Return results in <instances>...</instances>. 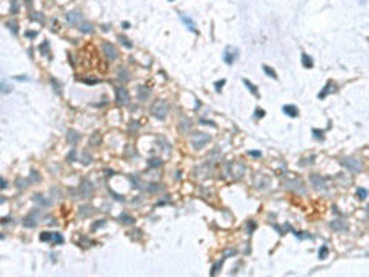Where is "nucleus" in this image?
<instances>
[{
	"label": "nucleus",
	"mask_w": 369,
	"mask_h": 277,
	"mask_svg": "<svg viewBox=\"0 0 369 277\" xmlns=\"http://www.w3.org/2000/svg\"><path fill=\"white\" fill-rule=\"evenodd\" d=\"M168 111H169V106H168V103H166V100H155L154 103L151 105V113L155 115L157 119H160V120H163L165 117H166V114H168Z\"/></svg>",
	"instance_id": "nucleus-1"
},
{
	"label": "nucleus",
	"mask_w": 369,
	"mask_h": 277,
	"mask_svg": "<svg viewBox=\"0 0 369 277\" xmlns=\"http://www.w3.org/2000/svg\"><path fill=\"white\" fill-rule=\"evenodd\" d=\"M169 2H174V0H169Z\"/></svg>",
	"instance_id": "nucleus-35"
},
{
	"label": "nucleus",
	"mask_w": 369,
	"mask_h": 277,
	"mask_svg": "<svg viewBox=\"0 0 369 277\" xmlns=\"http://www.w3.org/2000/svg\"><path fill=\"white\" fill-rule=\"evenodd\" d=\"M8 91H9V88H8L6 82L3 80V82H2V92H3V94H5V92H8Z\"/></svg>",
	"instance_id": "nucleus-29"
},
{
	"label": "nucleus",
	"mask_w": 369,
	"mask_h": 277,
	"mask_svg": "<svg viewBox=\"0 0 369 277\" xmlns=\"http://www.w3.org/2000/svg\"><path fill=\"white\" fill-rule=\"evenodd\" d=\"M302 62H303L304 68H312V65H314V63H312V57L308 56V54H304V52L302 54Z\"/></svg>",
	"instance_id": "nucleus-12"
},
{
	"label": "nucleus",
	"mask_w": 369,
	"mask_h": 277,
	"mask_svg": "<svg viewBox=\"0 0 369 277\" xmlns=\"http://www.w3.org/2000/svg\"><path fill=\"white\" fill-rule=\"evenodd\" d=\"M243 83H245V86L248 88L249 91H251V94L252 96H255V97H260V94H258V89L255 88V85L254 83H251V82L248 80V79H243Z\"/></svg>",
	"instance_id": "nucleus-11"
},
{
	"label": "nucleus",
	"mask_w": 369,
	"mask_h": 277,
	"mask_svg": "<svg viewBox=\"0 0 369 277\" xmlns=\"http://www.w3.org/2000/svg\"><path fill=\"white\" fill-rule=\"evenodd\" d=\"M115 99L119 105H128L129 103V94H128V89L123 88V86H117L115 88Z\"/></svg>",
	"instance_id": "nucleus-3"
},
{
	"label": "nucleus",
	"mask_w": 369,
	"mask_h": 277,
	"mask_svg": "<svg viewBox=\"0 0 369 277\" xmlns=\"http://www.w3.org/2000/svg\"><path fill=\"white\" fill-rule=\"evenodd\" d=\"M201 125H212V126H214V122H208V120H201Z\"/></svg>",
	"instance_id": "nucleus-33"
},
{
	"label": "nucleus",
	"mask_w": 369,
	"mask_h": 277,
	"mask_svg": "<svg viewBox=\"0 0 369 277\" xmlns=\"http://www.w3.org/2000/svg\"><path fill=\"white\" fill-rule=\"evenodd\" d=\"M226 83V80L225 79H221V80H219V82H215V91L217 92H220L221 91V88H223V85Z\"/></svg>",
	"instance_id": "nucleus-19"
},
{
	"label": "nucleus",
	"mask_w": 369,
	"mask_h": 277,
	"mask_svg": "<svg viewBox=\"0 0 369 277\" xmlns=\"http://www.w3.org/2000/svg\"><path fill=\"white\" fill-rule=\"evenodd\" d=\"M120 219H122V220H125V223H132V222H134V219H132L131 216H128L126 212H123V214L120 216Z\"/></svg>",
	"instance_id": "nucleus-20"
},
{
	"label": "nucleus",
	"mask_w": 369,
	"mask_h": 277,
	"mask_svg": "<svg viewBox=\"0 0 369 277\" xmlns=\"http://www.w3.org/2000/svg\"><path fill=\"white\" fill-rule=\"evenodd\" d=\"M342 163L346 166L349 171H352V173H358V171H361V163L358 162L357 159H351V157H346V159H343L342 160Z\"/></svg>",
	"instance_id": "nucleus-4"
},
{
	"label": "nucleus",
	"mask_w": 369,
	"mask_h": 277,
	"mask_svg": "<svg viewBox=\"0 0 369 277\" xmlns=\"http://www.w3.org/2000/svg\"><path fill=\"white\" fill-rule=\"evenodd\" d=\"M282 111L286 115H289V117H297L298 115V108L295 105H284L282 108Z\"/></svg>",
	"instance_id": "nucleus-9"
},
{
	"label": "nucleus",
	"mask_w": 369,
	"mask_h": 277,
	"mask_svg": "<svg viewBox=\"0 0 369 277\" xmlns=\"http://www.w3.org/2000/svg\"><path fill=\"white\" fill-rule=\"evenodd\" d=\"M103 52H105V56H106L108 60H115L117 57H119V52H117L115 46L111 45L109 42H105V43H103Z\"/></svg>",
	"instance_id": "nucleus-5"
},
{
	"label": "nucleus",
	"mask_w": 369,
	"mask_h": 277,
	"mask_svg": "<svg viewBox=\"0 0 369 277\" xmlns=\"http://www.w3.org/2000/svg\"><path fill=\"white\" fill-rule=\"evenodd\" d=\"M122 26H123V28H129L131 25H129V22H123V23H122Z\"/></svg>",
	"instance_id": "nucleus-34"
},
{
	"label": "nucleus",
	"mask_w": 369,
	"mask_h": 277,
	"mask_svg": "<svg viewBox=\"0 0 369 277\" xmlns=\"http://www.w3.org/2000/svg\"><path fill=\"white\" fill-rule=\"evenodd\" d=\"M66 20H68V23H69V25H77V23L82 20V12H78V11H71V12H68V14H66Z\"/></svg>",
	"instance_id": "nucleus-8"
},
{
	"label": "nucleus",
	"mask_w": 369,
	"mask_h": 277,
	"mask_svg": "<svg viewBox=\"0 0 369 277\" xmlns=\"http://www.w3.org/2000/svg\"><path fill=\"white\" fill-rule=\"evenodd\" d=\"M119 38H120V42H122V43H123V45H125L126 48H132V43H131V42H129V40H128V38H126V36H120Z\"/></svg>",
	"instance_id": "nucleus-18"
},
{
	"label": "nucleus",
	"mask_w": 369,
	"mask_h": 277,
	"mask_svg": "<svg viewBox=\"0 0 369 277\" xmlns=\"http://www.w3.org/2000/svg\"><path fill=\"white\" fill-rule=\"evenodd\" d=\"M223 262H225V259H221L217 265H214V268H212V274H217V273H219V268H220L221 265H223Z\"/></svg>",
	"instance_id": "nucleus-23"
},
{
	"label": "nucleus",
	"mask_w": 369,
	"mask_h": 277,
	"mask_svg": "<svg viewBox=\"0 0 369 277\" xmlns=\"http://www.w3.org/2000/svg\"><path fill=\"white\" fill-rule=\"evenodd\" d=\"M332 86H334V85L331 83V82H329V83L323 88V91H322V92H318V99H324V97H326V96L329 94V92H331V91L334 89Z\"/></svg>",
	"instance_id": "nucleus-13"
},
{
	"label": "nucleus",
	"mask_w": 369,
	"mask_h": 277,
	"mask_svg": "<svg viewBox=\"0 0 369 277\" xmlns=\"http://www.w3.org/2000/svg\"><path fill=\"white\" fill-rule=\"evenodd\" d=\"M16 80H19V82H23V80H29L26 76H19V77H14Z\"/></svg>",
	"instance_id": "nucleus-30"
},
{
	"label": "nucleus",
	"mask_w": 369,
	"mask_h": 277,
	"mask_svg": "<svg viewBox=\"0 0 369 277\" xmlns=\"http://www.w3.org/2000/svg\"><path fill=\"white\" fill-rule=\"evenodd\" d=\"M160 163H161V162H160L159 159H151V162H149L151 166H157V165H160Z\"/></svg>",
	"instance_id": "nucleus-28"
},
{
	"label": "nucleus",
	"mask_w": 369,
	"mask_h": 277,
	"mask_svg": "<svg viewBox=\"0 0 369 277\" xmlns=\"http://www.w3.org/2000/svg\"><path fill=\"white\" fill-rule=\"evenodd\" d=\"M223 62L226 65H232V63L238 59V49L234 46H226L223 49Z\"/></svg>",
	"instance_id": "nucleus-2"
},
{
	"label": "nucleus",
	"mask_w": 369,
	"mask_h": 277,
	"mask_svg": "<svg viewBox=\"0 0 369 277\" xmlns=\"http://www.w3.org/2000/svg\"><path fill=\"white\" fill-rule=\"evenodd\" d=\"M80 192H82V197H91V194H92V186H91V183L89 182H83L82 183V186H80Z\"/></svg>",
	"instance_id": "nucleus-10"
},
{
	"label": "nucleus",
	"mask_w": 369,
	"mask_h": 277,
	"mask_svg": "<svg viewBox=\"0 0 369 277\" xmlns=\"http://www.w3.org/2000/svg\"><path fill=\"white\" fill-rule=\"evenodd\" d=\"M8 26L11 28V31H14V34L17 36V23H16V22H9V23H8Z\"/></svg>",
	"instance_id": "nucleus-26"
},
{
	"label": "nucleus",
	"mask_w": 369,
	"mask_h": 277,
	"mask_svg": "<svg viewBox=\"0 0 369 277\" xmlns=\"http://www.w3.org/2000/svg\"><path fill=\"white\" fill-rule=\"evenodd\" d=\"M52 240H54V243H63V237L58 232H52Z\"/></svg>",
	"instance_id": "nucleus-17"
},
{
	"label": "nucleus",
	"mask_w": 369,
	"mask_h": 277,
	"mask_svg": "<svg viewBox=\"0 0 369 277\" xmlns=\"http://www.w3.org/2000/svg\"><path fill=\"white\" fill-rule=\"evenodd\" d=\"M263 115H265V113H263V109H262V108H257V109H255V117L262 119Z\"/></svg>",
	"instance_id": "nucleus-27"
},
{
	"label": "nucleus",
	"mask_w": 369,
	"mask_h": 277,
	"mask_svg": "<svg viewBox=\"0 0 369 277\" xmlns=\"http://www.w3.org/2000/svg\"><path fill=\"white\" fill-rule=\"evenodd\" d=\"M357 194L360 196V199L363 200V199H366V196H368V191L366 189H363V188H357Z\"/></svg>",
	"instance_id": "nucleus-21"
},
{
	"label": "nucleus",
	"mask_w": 369,
	"mask_h": 277,
	"mask_svg": "<svg viewBox=\"0 0 369 277\" xmlns=\"http://www.w3.org/2000/svg\"><path fill=\"white\" fill-rule=\"evenodd\" d=\"M119 79H120V80H125V82L129 80V76H128V71H126V69H119Z\"/></svg>",
	"instance_id": "nucleus-16"
},
{
	"label": "nucleus",
	"mask_w": 369,
	"mask_h": 277,
	"mask_svg": "<svg viewBox=\"0 0 369 277\" xmlns=\"http://www.w3.org/2000/svg\"><path fill=\"white\" fill-rule=\"evenodd\" d=\"M209 142V135L208 134H195L194 137H192V145H194V148L195 149H200V148H203L206 143Z\"/></svg>",
	"instance_id": "nucleus-6"
},
{
	"label": "nucleus",
	"mask_w": 369,
	"mask_h": 277,
	"mask_svg": "<svg viewBox=\"0 0 369 277\" xmlns=\"http://www.w3.org/2000/svg\"><path fill=\"white\" fill-rule=\"evenodd\" d=\"M80 31L82 32H91L92 31V25H91V23H88V22H83L80 25Z\"/></svg>",
	"instance_id": "nucleus-15"
},
{
	"label": "nucleus",
	"mask_w": 369,
	"mask_h": 277,
	"mask_svg": "<svg viewBox=\"0 0 369 277\" xmlns=\"http://www.w3.org/2000/svg\"><path fill=\"white\" fill-rule=\"evenodd\" d=\"M26 36H29V37L32 38V37H36V36H37V32H34V31H29V32H26Z\"/></svg>",
	"instance_id": "nucleus-32"
},
{
	"label": "nucleus",
	"mask_w": 369,
	"mask_h": 277,
	"mask_svg": "<svg viewBox=\"0 0 369 277\" xmlns=\"http://www.w3.org/2000/svg\"><path fill=\"white\" fill-rule=\"evenodd\" d=\"M249 154L254 155V157H260V155H262V153H260V151H249Z\"/></svg>",
	"instance_id": "nucleus-31"
},
{
	"label": "nucleus",
	"mask_w": 369,
	"mask_h": 277,
	"mask_svg": "<svg viewBox=\"0 0 369 277\" xmlns=\"http://www.w3.org/2000/svg\"><path fill=\"white\" fill-rule=\"evenodd\" d=\"M312 134L315 139H323V131H317V129H312Z\"/></svg>",
	"instance_id": "nucleus-25"
},
{
	"label": "nucleus",
	"mask_w": 369,
	"mask_h": 277,
	"mask_svg": "<svg viewBox=\"0 0 369 277\" xmlns=\"http://www.w3.org/2000/svg\"><path fill=\"white\" fill-rule=\"evenodd\" d=\"M326 256H328V248L323 246L322 250H320V252H318V257H320V259H326Z\"/></svg>",
	"instance_id": "nucleus-22"
},
{
	"label": "nucleus",
	"mask_w": 369,
	"mask_h": 277,
	"mask_svg": "<svg viewBox=\"0 0 369 277\" xmlns=\"http://www.w3.org/2000/svg\"><path fill=\"white\" fill-rule=\"evenodd\" d=\"M263 71L266 72V76L272 77V79H275V80L278 79V77H277V72H275V69H274V68H269L268 65H263Z\"/></svg>",
	"instance_id": "nucleus-14"
},
{
	"label": "nucleus",
	"mask_w": 369,
	"mask_h": 277,
	"mask_svg": "<svg viewBox=\"0 0 369 277\" xmlns=\"http://www.w3.org/2000/svg\"><path fill=\"white\" fill-rule=\"evenodd\" d=\"M180 19H181V22L185 23V26L188 28L191 32H195V34H197V26H195V23H194L192 19H191L189 16H186V14H180Z\"/></svg>",
	"instance_id": "nucleus-7"
},
{
	"label": "nucleus",
	"mask_w": 369,
	"mask_h": 277,
	"mask_svg": "<svg viewBox=\"0 0 369 277\" xmlns=\"http://www.w3.org/2000/svg\"><path fill=\"white\" fill-rule=\"evenodd\" d=\"M40 239H42V240H51V239H52V232H43Z\"/></svg>",
	"instance_id": "nucleus-24"
}]
</instances>
